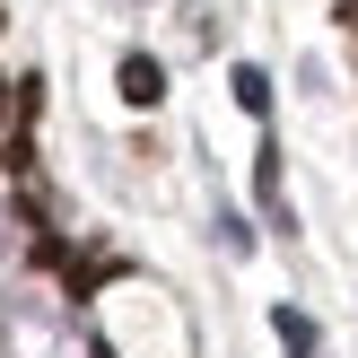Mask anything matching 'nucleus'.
<instances>
[{
    "label": "nucleus",
    "mask_w": 358,
    "mask_h": 358,
    "mask_svg": "<svg viewBox=\"0 0 358 358\" xmlns=\"http://www.w3.org/2000/svg\"><path fill=\"white\" fill-rule=\"evenodd\" d=\"M114 87H122V105H166V62L157 52H122V70H114Z\"/></svg>",
    "instance_id": "f257e3e1"
},
{
    "label": "nucleus",
    "mask_w": 358,
    "mask_h": 358,
    "mask_svg": "<svg viewBox=\"0 0 358 358\" xmlns=\"http://www.w3.org/2000/svg\"><path fill=\"white\" fill-rule=\"evenodd\" d=\"M271 332H280V350H289V358H324V332H315L306 306H271Z\"/></svg>",
    "instance_id": "f03ea898"
},
{
    "label": "nucleus",
    "mask_w": 358,
    "mask_h": 358,
    "mask_svg": "<svg viewBox=\"0 0 358 358\" xmlns=\"http://www.w3.org/2000/svg\"><path fill=\"white\" fill-rule=\"evenodd\" d=\"M254 192H262V210H271V227H289V201H280V149L262 140V157H254Z\"/></svg>",
    "instance_id": "7ed1b4c3"
},
{
    "label": "nucleus",
    "mask_w": 358,
    "mask_h": 358,
    "mask_svg": "<svg viewBox=\"0 0 358 358\" xmlns=\"http://www.w3.org/2000/svg\"><path fill=\"white\" fill-rule=\"evenodd\" d=\"M227 87H236V105H245V114H254V122L271 114V79H262L254 62H236V79H227Z\"/></svg>",
    "instance_id": "20e7f679"
},
{
    "label": "nucleus",
    "mask_w": 358,
    "mask_h": 358,
    "mask_svg": "<svg viewBox=\"0 0 358 358\" xmlns=\"http://www.w3.org/2000/svg\"><path fill=\"white\" fill-rule=\"evenodd\" d=\"M96 280H114L105 254H79V262H70V297H96Z\"/></svg>",
    "instance_id": "39448f33"
},
{
    "label": "nucleus",
    "mask_w": 358,
    "mask_h": 358,
    "mask_svg": "<svg viewBox=\"0 0 358 358\" xmlns=\"http://www.w3.org/2000/svg\"><path fill=\"white\" fill-rule=\"evenodd\" d=\"M9 87H17V131H35V114H44V79L27 70V79H9Z\"/></svg>",
    "instance_id": "423d86ee"
}]
</instances>
